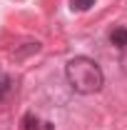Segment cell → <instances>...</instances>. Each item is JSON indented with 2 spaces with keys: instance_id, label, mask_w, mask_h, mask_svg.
I'll list each match as a JSON object with an SVG mask.
<instances>
[{
  "instance_id": "obj_1",
  "label": "cell",
  "mask_w": 127,
  "mask_h": 130,
  "mask_svg": "<svg viewBox=\"0 0 127 130\" xmlns=\"http://www.w3.org/2000/svg\"><path fill=\"white\" fill-rule=\"evenodd\" d=\"M65 78L70 83V88L80 95H95L105 85L102 68L92 58H85V55H77L65 65Z\"/></svg>"
},
{
  "instance_id": "obj_3",
  "label": "cell",
  "mask_w": 127,
  "mask_h": 130,
  "mask_svg": "<svg viewBox=\"0 0 127 130\" xmlns=\"http://www.w3.org/2000/svg\"><path fill=\"white\" fill-rule=\"evenodd\" d=\"M25 130H52V125L37 120L35 115H25Z\"/></svg>"
},
{
  "instance_id": "obj_2",
  "label": "cell",
  "mask_w": 127,
  "mask_h": 130,
  "mask_svg": "<svg viewBox=\"0 0 127 130\" xmlns=\"http://www.w3.org/2000/svg\"><path fill=\"white\" fill-rule=\"evenodd\" d=\"M110 43L115 48L125 50L127 48V28H115V30L110 32Z\"/></svg>"
},
{
  "instance_id": "obj_5",
  "label": "cell",
  "mask_w": 127,
  "mask_h": 130,
  "mask_svg": "<svg viewBox=\"0 0 127 130\" xmlns=\"http://www.w3.org/2000/svg\"><path fill=\"white\" fill-rule=\"evenodd\" d=\"M70 3H72V5H70L72 10H90V8L95 5V0H70Z\"/></svg>"
},
{
  "instance_id": "obj_4",
  "label": "cell",
  "mask_w": 127,
  "mask_h": 130,
  "mask_svg": "<svg viewBox=\"0 0 127 130\" xmlns=\"http://www.w3.org/2000/svg\"><path fill=\"white\" fill-rule=\"evenodd\" d=\"M10 88H13V80H10V75L0 73V100H5V95L10 93Z\"/></svg>"
},
{
  "instance_id": "obj_6",
  "label": "cell",
  "mask_w": 127,
  "mask_h": 130,
  "mask_svg": "<svg viewBox=\"0 0 127 130\" xmlns=\"http://www.w3.org/2000/svg\"><path fill=\"white\" fill-rule=\"evenodd\" d=\"M120 68H122V73L127 75V48L122 50V55H120Z\"/></svg>"
}]
</instances>
